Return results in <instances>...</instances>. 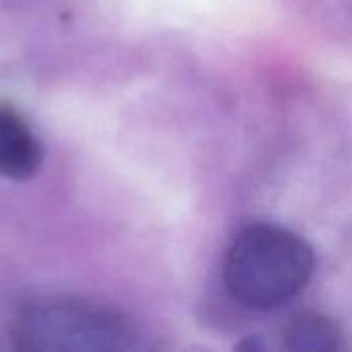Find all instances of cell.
Wrapping results in <instances>:
<instances>
[{
	"label": "cell",
	"mask_w": 352,
	"mask_h": 352,
	"mask_svg": "<svg viewBox=\"0 0 352 352\" xmlns=\"http://www.w3.org/2000/svg\"><path fill=\"white\" fill-rule=\"evenodd\" d=\"M314 268V250L303 237L276 225H252L227 252L225 285L241 305L268 311L293 301Z\"/></svg>",
	"instance_id": "cell-1"
},
{
	"label": "cell",
	"mask_w": 352,
	"mask_h": 352,
	"mask_svg": "<svg viewBox=\"0 0 352 352\" xmlns=\"http://www.w3.org/2000/svg\"><path fill=\"white\" fill-rule=\"evenodd\" d=\"M14 346L33 352H120L134 346L132 324L116 309L78 299L29 303L12 328Z\"/></svg>",
	"instance_id": "cell-2"
},
{
	"label": "cell",
	"mask_w": 352,
	"mask_h": 352,
	"mask_svg": "<svg viewBox=\"0 0 352 352\" xmlns=\"http://www.w3.org/2000/svg\"><path fill=\"white\" fill-rule=\"evenodd\" d=\"M41 144L27 120L8 105H0V175L23 182L41 167Z\"/></svg>",
	"instance_id": "cell-3"
},
{
	"label": "cell",
	"mask_w": 352,
	"mask_h": 352,
	"mask_svg": "<svg viewBox=\"0 0 352 352\" xmlns=\"http://www.w3.org/2000/svg\"><path fill=\"white\" fill-rule=\"evenodd\" d=\"M287 349L299 352H334L344 349V336L336 322L318 314H301L285 328Z\"/></svg>",
	"instance_id": "cell-4"
}]
</instances>
